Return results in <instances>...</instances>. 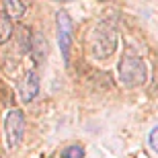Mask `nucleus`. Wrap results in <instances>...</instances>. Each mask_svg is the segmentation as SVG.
<instances>
[{
    "mask_svg": "<svg viewBox=\"0 0 158 158\" xmlns=\"http://www.w3.org/2000/svg\"><path fill=\"white\" fill-rule=\"evenodd\" d=\"M117 41H119V35H117L115 25H113L111 21H101V23L88 33L86 52H88L90 58L103 62V60H109L113 53H115Z\"/></svg>",
    "mask_w": 158,
    "mask_h": 158,
    "instance_id": "f257e3e1",
    "label": "nucleus"
},
{
    "mask_svg": "<svg viewBox=\"0 0 158 158\" xmlns=\"http://www.w3.org/2000/svg\"><path fill=\"white\" fill-rule=\"evenodd\" d=\"M117 76L119 82H121L125 88H138L146 82V64L144 60L135 58L131 53H125L121 60H119V66H117Z\"/></svg>",
    "mask_w": 158,
    "mask_h": 158,
    "instance_id": "f03ea898",
    "label": "nucleus"
},
{
    "mask_svg": "<svg viewBox=\"0 0 158 158\" xmlns=\"http://www.w3.org/2000/svg\"><path fill=\"white\" fill-rule=\"evenodd\" d=\"M56 31H58V45H60V53L64 62L68 64L70 60V47H72V39H74V25L72 19L66 10H60L56 15Z\"/></svg>",
    "mask_w": 158,
    "mask_h": 158,
    "instance_id": "7ed1b4c3",
    "label": "nucleus"
},
{
    "mask_svg": "<svg viewBox=\"0 0 158 158\" xmlns=\"http://www.w3.org/2000/svg\"><path fill=\"white\" fill-rule=\"evenodd\" d=\"M4 131H6V144H8V148H17L19 144L23 142V135H25V115H23V111H19V109L8 111L6 121H4Z\"/></svg>",
    "mask_w": 158,
    "mask_h": 158,
    "instance_id": "20e7f679",
    "label": "nucleus"
},
{
    "mask_svg": "<svg viewBox=\"0 0 158 158\" xmlns=\"http://www.w3.org/2000/svg\"><path fill=\"white\" fill-rule=\"evenodd\" d=\"M19 94H21L23 103H31L39 94V76H37V72L31 70L25 74V78L19 84Z\"/></svg>",
    "mask_w": 158,
    "mask_h": 158,
    "instance_id": "39448f33",
    "label": "nucleus"
},
{
    "mask_svg": "<svg viewBox=\"0 0 158 158\" xmlns=\"http://www.w3.org/2000/svg\"><path fill=\"white\" fill-rule=\"evenodd\" d=\"M31 56H33V60H35L37 64H41V62H45V56H47V41L45 37L41 35V33H33V37H31Z\"/></svg>",
    "mask_w": 158,
    "mask_h": 158,
    "instance_id": "423d86ee",
    "label": "nucleus"
},
{
    "mask_svg": "<svg viewBox=\"0 0 158 158\" xmlns=\"http://www.w3.org/2000/svg\"><path fill=\"white\" fill-rule=\"evenodd\" d=\"M12 35V19L4 10H0V45H4Z\"/></svg>",
    "mask_w": 158,
    "mask_h": 158,
    "instance_id": "0eeeda50",
    "label": "nucleus"
},
{
    "mask_svg": "<svg viewBox=\"0 0 158 158\" xmlns=\"http://www.w3.org/2000/svg\"><path fill=\"white\" fill-rule=\"evenodd\" d=\"M2 4H4V12L10 19H19V17H23V15H25L23 0H2Z\"/></svg>",
    "mask_w": 158,
    "mask_h": 158,
    "instance_id": "6e6552de",
    "label": "nucleus"
},
{
    "mask_svg": "<svg viewBox=\"0 0 158 158\" xmlns=\"http://www.w3.org/2000/svg\"><path fill=\"white\" fill-rule=\"evenodd\" d=\"M62 158H84V148L82 146H68L62 150Z\"/></svg>",
    "mask_w": 158,
    "mask_h": 158,
    "instance_id": "1a4fd4ad",
    "label": "nucleus"
},
{
    "mask_svg": "<svg viewBox=\"0 0 158 158\" xmlns=\"http://www.w3.org/2000/svg\"><path fill=\"white\" fill-rule=\"evenodd\" d=\"M148 144H150V148L158 154V125L150 131V135H148Z\"/></svg>",
    "mask_w": 158,
    "mask_h": 158,
    "instance_id": "9d476101",
    "label": "nucleus"
},
{
    "mask_svg": "<svg viewBox=\"0 0 158 158\" xmlns=\"http://www.w3.org/2000/svg\"><path fill=\"white\" fill-rule=\"evenodd\" d=\"M56 2H68V0H56Z\"/></svg>",
    "mask_w": 158,
    "mask_h": 158,
    "instance_id": "9b49d317",
    "label": "nucleus"
}]
</instances>
